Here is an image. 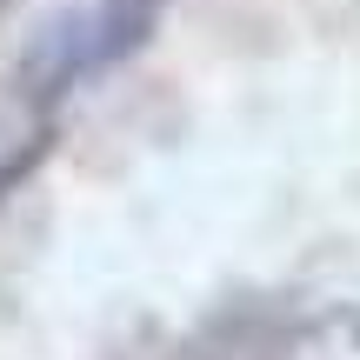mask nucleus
I'll return each mask as SVG.
<instances>
[{
    "label": "nucleus",
    "instance_id": "5",
    "mask_svg": "<svg viewBox=\"0 0 360 360\" xmlns=\"http://www.w3.org/2000/svg\"><path fill=\"white\" fill-rule=\"evenodd\" d=\"M7 7H13V0H0V13H7Z\"/></svg>",
    "mask_w": 360,
    "mask_h": 360
},
{
    "label": "nucleus",
    "instance_id": "4",
    "mask_svg": "<svg viewBox=\"0 0 360 360\" xmlns=\"http://www.w3.org/2000/svg\"><path fill=\"white\" fill-rule=\"evenodd\" d=\"M354 340H360V314H354Z\"/></svg>",
    "mask_w": 360,
    "mask_h": 360
},
{
    "label": "nucleus",
    "instance_id": "1",
    "mask_svg": "<svg viewBox=\"0 0 360 360\" xmlns=\"http://www.w3.org/2000/svg\"><path fill=\"white\" fill-rule=\"evenodd\" d=\"M294 334H300V327L287 321L281 307L254 300V307H220L214 321L187 340V354H200V360H247V354H267V360H274L281 347H294Z\"/></svg>",
    "mask_w": 360,
    "mask_h": 360
},
{
    "label": "nucleus",
    "instance_id": "2",
    "mask_svg": "<svg viewBox=\"0 0 360 360\" xmlns=\"http://www.w3.org/2000/svg\"><path fill=\"white\" fill-rule=\"evenodd\" d=\"M160 0H101L87 13V67H114L120 53H134L147 34H154Z\"/></svg>",
    "mask_w": 360,
    "mask_h": 360
},
{
    "label": "nucleus",
    "instance_id": "3",
    "mask_svg": "<svg viewBox=\"0 0 360 360\" xmlns=\"http://www.w3.org/2000/svg\"><path fill=\"white\" fill-rule=\"evenodd\" d=\"M47 147H53V134H34L27 147H13V154L0 160V200H7V193H13V187L27 180V174L40 167V160H47Z\"/></svg>",
    "mask_w": 360,
    "mask_h": 360
}]
</instances>
